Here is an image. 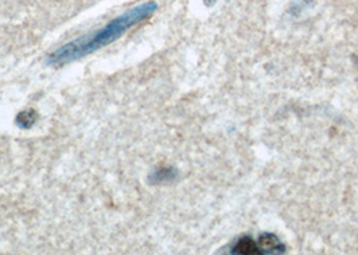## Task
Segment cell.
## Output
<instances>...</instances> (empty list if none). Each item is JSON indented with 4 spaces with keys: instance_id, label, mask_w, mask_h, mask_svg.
<instances>
[{
    "instance_id": "6da1fadb",
    "label": "cell",
    "mask_w": 358,
    "mask_h": 255,
    "mask_svg": "<svg viewBox=\"0 0 358 255\" xmlns=\"http://www.w3.org/2000/svg\"><path fill=\"white\" fill-rule=\"evenodd\" d=\"M157 10L158 4L155 1H146L140 6H137L123 13L118 18L111 20L95 33L82 35L77 40H70L62 44L47 57L46 62L50 66L61 67L86 56H91L101 50L102 47L121 38L128 30H131L137 24L151 18Z\"/></svg>"
},
{
    "instance_id": "7a4b0ae2",
    "label": "cell",
    "mask_w": 358,
    "mask_h": 255,
    "mask_svg": "<svg viewBox=\"0 0 358 255\" xmlns=\"http://www.w3.org/2000/svg\"><path fill=\"white\" fill-rule=\"evenodd\" d=\"M260 254H281L284 252L283 243L279 240V238L274 234H263L260 236L259 243Z\"/></svg>"
},
{
    "instance_id": "3957f363",
    "label": "cell",
    "mask_w": 358,
    "mask_h": 255,
    "mask_svg": "<svg viewBox=\"0 0 358 255\" xmlns=\"http://www.w3.org/2000/svg\"><path fill=\"white\" fill-rule=\"evenodd\" d=\"M178 176V172L176 168L173 167H160L158 170H155L150 177V183L151 184H164V183H171L174 181Z\"/></svg>"
},
{
    "instance_id": "277c9868",
    "label": "cell",
    "mask_w": 358,
    "mask_h": 255,
    "mask_svg": "<svg viewBox=\"0 0 358 255\" xmlns=\"http://www.w3.org/2000/svg\"><path fill=\"white\" fill-rule=\"evenodd\" d=\"M232 254H240V255H256L260 254L259 246L258 243L245 236L242 239H240L239 242L233 246L232 249Z\"/></svg>"
},
{
    "instance_id": "5b68a950",
    "label": "cell",
    "mask_w": 358,
    "mask_h": 255,
    "mask_svg": "<svg viewBox=\"0 0 358 255\" xmlns=\"http://www.w3.org/2000/svg\"><path fill=\"white\" fill-rule=\"evenodd\" d=\"M38 116L36 113V110L33 109H27L20 112L17 117V125L20 126V129H30L31 126H34V124L37 122Z\"/></svg>"
},
{
    "instance_id": "8992f818",
    "label": "cell",
    "mask_w": 358,
    "mask_h": 255,
    "mask_svg": "<svg viewBox=\"0 0 358 255\" xmlns=\"http://www.w3.org/2000/svg\"><path fill=\"white\" fill-rule=\"evenodd\" d=\"M208 1H209V4H213L216 0H206V3H208Z\"/></svg>"
}]
</instances>
